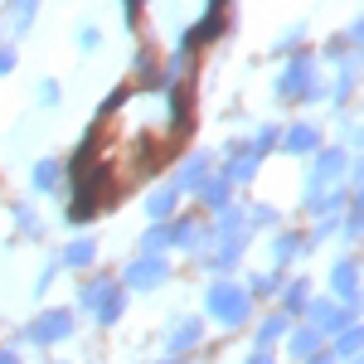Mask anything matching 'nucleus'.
I'll use <instances>...</instances> for the list:
<instances>
[{"instance_id": "nucleus-1", "label": "nucleus", "mask_w": 364, "mask_h": 364, "mask_svg": "<svg viewBox=\"0 0 364 364\" xmlns=\"http://www.w3.org/2000/svg\"><path fill=\"white\" fill-rule=\"evenodd\" d=\"M175 102L161 92H127L122 107L102 117L97 136L87 146V175H97V195H122L132 190L146 170L166 161L175 146Z\"/></svg>"}]
</instances>
